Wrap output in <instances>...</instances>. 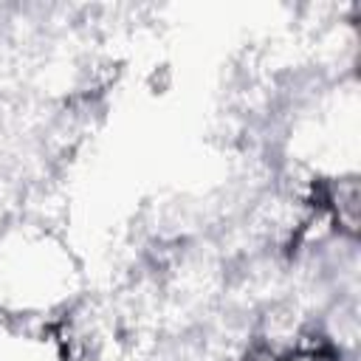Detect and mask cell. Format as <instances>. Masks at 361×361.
<instances>
[{"label":"cell","instance_id":"7a4b0ae2","mask_svg":"<svg viewBox=\"0 0 361 361\" xmlns=\"http://www.w3.org/2000/svg\"><path fill=\"white\" fill-rule=\"evenodd\" d=\"M245 361H274L268 353H259V355H251V358H245Z\"/></svg>","mask_w":361,"mask_h":361},{"label":"cell","instance_id":"6da1fadb","mask_svg":"<svg viewBox=\"0 0 361 361\" xmlns=\"http://www.w3.org/2000/svg\"><path fill=\"white\" fill-rule=\"evenodd\" d=\"M290 361H336V358L327 355V353H299V355H293Z\"/></svg>","mask_w":361,"mask_h":361}]
</instances>
